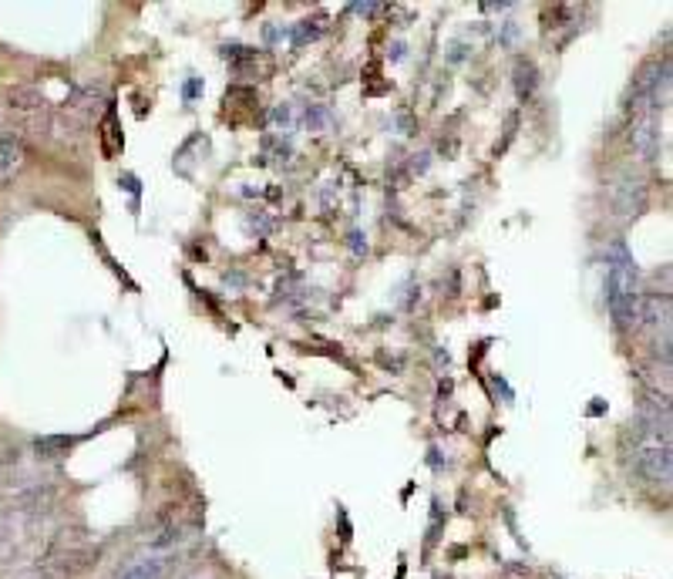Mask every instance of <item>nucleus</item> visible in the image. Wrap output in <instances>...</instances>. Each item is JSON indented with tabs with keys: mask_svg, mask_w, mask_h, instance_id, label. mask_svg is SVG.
Masks as SVG:
<instances>
[{
	"mask_svg": "<svg viewBox=\"0 0 673 579\" xmlns=\"http://www.w3.org/2000/svg\"><path fill=\"white\" fill-rule=\"evenodd\" d=\"M7 108H11V132L17 139L44 142L54 135V112L41 88L34 85H14L7 91Z\"/></svg>",
	"mask_w": 673,
	"mask_h": 579,
	"instance_id": "1",
	"label": "nucleus"
},
{
	"mask_svg": "<svg viewBox=\"0 0 673 579\" xmlns=\"http://www.w3.org/2000/svg\"><path fill=\"white\" fill-rule=\"evenodd\" d=\"M606 293H610V314L623 330H633L636 317V303H640V293H636V266L630 263V256L623 253V243H616L613 260H610V277H606Z\"/></svg>",
	"mask_w": 673,
	"mask_h": 579,
	"instance_id": "2",
	"label": "nucleus"
},
{
	"mask_svg": "<svg viewBox=\"0 0 673 579\" xmlns=\"http://www.w3.org/2000/svg\"><path fill=\"white\" fill-rule=\"evenodd\" d=\"M633 330H643L653 344H660V337L670 344V300L667 297H640L636 303Z\"/></svg>",
	"mask_w": 673,
	"mask_h": 579,
	"instance_id": "3",
	"label": "nucleus"
},
{
	"mask_svg": "<svg viewBox=\"0 0 673 579\" xmlns=\"http://www.w3.org/2000/svg\"><path fill=\"white\" fill-rule=\"evenodd\" d=\"M647 206V182L640 176H623L620 182L613 186V209L620 213L623 219H633L640 216V209Z\"/></svg>",
	"mask_w": 673,
	"mask_h": 579,
	"instance_id": "4",
	"label": "nucleus"
},
{
	"mask_svg": "<svg viewBox=\"0 0 673 579\" xmlns=\"http://www.w3.org/2000/svg\"><path fill=\"white\" fill-rule=\"evenodd\" d=\"M24 165V142L11 128H0V186L11 182Z\"/></svg>",
	"mask_w": 673,
	"mask_h": 579,
	"instance_id": "5",
	"label": "nucleus"
},
{
	"mask_svg": "<svg viewBox=\"0 0 673 579\" xmlns=\"http://www.w3.org/2000/svg\"><path fill=\"white\" fill-rule=\"evenodd\" d=\"M0 579H61L48 563H34V566H17V569H7V573H0Z\"/></svg>",
	"mask_w": 673,
	"mask_h": 579,
	"instance_id": "6",
	"label": "nucleus"
},
{
	"mask_svg": "<svg viewBox=\"0 0 673 579\" xmlns=\"http://www.w3.org/2000/svg\"><path fill=\"white\" fill-rule=\"evenodd\" d=\"M165 576V559L162 556H149L145 563L132 566L122 579H162Z\"/></svg>",
	"mask_w": 673,
	"mask_h": 579,
	"instance_id": "7",
	"label": "nucleus"
},
{
	"mask_svg": "<svg viewBox=\"0 0 673 579\" xmlns=\"http://www.w3.org/2000/svg\"><path fill=\"white\" fill-rule=\"evenodd\" d=\"M536 78H539L536 64H532V61L519 64V68H515V88H519V95L529 98L532 91H536Z\"/></svg>",
	"mask_w": 673,
	"mask_h": 579,
	"instance_id": "8",
	"label": "nucleus"
}]
</instances>
